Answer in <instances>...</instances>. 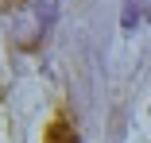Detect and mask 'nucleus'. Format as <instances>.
<instances>
[{"label":"nucleus","mask_w":151,"mask_h":143,"mask_svg":"<svg viewBox=\"0 0 151 143\" xmlns=\"http://www.w3.org/2000/svg\"><path fill=\"white\" fill-rule=\"evenodd\" d=\"M43 8H27V16L19 19V27H16V43L19 46H35L39 39H43Z\"/></svg>","instance_id":"obj_1"},{"label":"nucleus","mask_w":151,"mask_h":143,"mask_svg":"<svg viewBox=\"0 0 151 143\" xmlns=\"http://www.w3.org/2000/svg\"><path fill=\"white\" fill-rule=\"evenodd\" d=\"M47 143H78V135H74V128L66 120H54L47 128Z\"/></svg>","instance_id":"obj_2"},{"label":"nucleus","mask_w":151,"mask_h":143,"mask_svg":"<svg viewBox=\"0 0 151 143\" xmlns=\"http://www.w3.org/2000/svg\"><path fill=\"white\" fill-rule=\"evenodd\" d=\"M143 4H147V0H128V8H124V27H136V23H139Z\"/></svg>","instance_id":"obj_3"}]
</instances>
